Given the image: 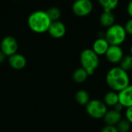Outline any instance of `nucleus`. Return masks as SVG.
Returning a JSON list of instances; mask_svg holds the SVG:
<instances>
[{
	"label": "nucleus",
	"mask_w": 132,
	"mask_h": 132,
	"mask_svg": "<svg viewBox=\"0 0 132 132\" xmlns=\"http://www.w3.org/2000/svg\"><path fill=\"white\" fill-rule=\"evenodd\" d=\"M98 2L103 7L104 11L112 12L118 7L119 0H98Z\"/></svg>",
	"instance_id": "a211bd4d"
},
{
	"label": "nucleus",
	"mask_w": 132,
	"mask_h": 132,
	"mask_svg": "<svg viewBox=\"0 0 132 132\" xmlns=\"http://www.w3.org/2000/svg\"><path fill=\"white\" fill-rule=\"evenodd\" d=\"M48 32L50 36L54 39H61L65 36L67 32V28L63 22L60 20L53 21L48 29Z\"/></svg>",
	"instance_id": "1a4fd4ad"
},
{
	"label": "nucleus",
	"mask_w": 132,
	"mask_h": 132,
	"mask_svg": "<svg viewBox=\"0 0 132 132\" xmlns=\"http://www.w3.org/2000/svg\"><path fill=\"white\" fill-rule=\"evenodd\" d=\"M101 132H118V130L116 126L114 125H106L102 129Z\"/></svg>",
	"instance_id": "4be33fe9"
},
{
	"label": "nucleus",
	"mask_w": 132,
	"mask_h": 132,
	"mask_svg": "<svg viewBox=\"0 0 132 132\" xmlns=\"http://www.w3.org/2000/svg\"><path fill=\"white\" fill-rule=\"evenodd\" d=\"M118 132H129L131 128V124L126 119L122 118L116 125Z\"/></svg>",
	"instance_id": "412c9836"
},
{
	"label": "nucleus",
	"mask_w": 132,
	"mask_h": 132,
	"mask_svg": "<svg viewBox=\"0 0 132 132\" xmlns=\"http://www.w3.org/2000/svg\"><path fill=\"white\" fill-rule=\"evenodd\" d=\"M127 12L129 15V16L132 18V0H130L128 5H127Z\"/></svg>",
	"instance_id": "393cba45"
},
{
	"label": "nucleus",
	"mask_w": 132,
	"mask_h": 132,
	"mask_svg": "<svg viewBox=\"0 0 132 132\" xmlns=\"http://www.w3.org/2000/svg\"><path fill=\"white\" fill-rule=\"evenodd\" d=\"M100 23L102 26L108 28L114 24L115 15L113 12H105L104 11L100 15Z\"/></svg>",
	"instance_id": "4468645a"
},
{
	"label": "nucleus",
	"mask_w": 132,
	"mask_h": 132,
	"mask_svg": "<svg viewBox=\"0 0 132 132\" xmlns=\"http://www.w3.org/2000/svg\"><path fill=\"white\" fill-rule=\"evenodd\" d=\"M80 61L81 67L87 72L89 76L95 73L100 64L99 56L92 49L84 50L80 55Z\"/></svg>",
	"instance_id": "7ed1b4c3"
},
{
	"label": "nucleus",
	"mask_w": 132,
	"mask_h": 132,
	"mask_svg": "<svg viewBox=\"0 0 132 132\" xmlns=\"http://www.w3.org/2000/svg\"><path fill=\"white\" fill-rule=\"evenodd\" d=\"M9 66L16 70H22L27 63L26 59V57L20 54V53H15L10 56H9Z\"/></svg>",
	"instance_id": "9d476101"
},
{
	"label": "nucleus",
	"mask_w": 132,
	"mask_h": 132,
	"mask_svg": "<svg viewBox=\"0 0 132 132\" xmlns=\"http://www.w3.org/2000/svg\"><path fill=\"white\" fill-rule=\"evenodd\" d=\"M122 119V115L120 111H116L115 109L108 110L107 113L104 117V122L108 125H114L116 126L117 124Z\"/></svg>",
	"instance_id": "ddd939ff"
},
{
	"label": "nucleus",
	"mask_w": 132,
	"mask_h": 132,
	"mask_svg": "<svg viewBox=\"0 0 132 132\" xmlns=\"http://www.w3.org/2000/svg\"><path fill=\"white\" fill-rule=\"evenodd\" d=\"M94 9L90 0H75L72 5L73 12L79 17H84L90 15Z\"/></svg>",
	"instance_id": "423d86ee"
},
{
	"label": "nucleus",
	"mask_w": 132,
	"mask_h": 132,
	"mask_svg": "<svg viewBox=\"0 0 132 132\" xmlns=\"http://www.w3.org/2000/svg\"><path fill=\"white\" fill-rule=\"evenodd\" d=\"M125 117H126V119L131 123L132 125V106L131 107H129L126 109V111H125Z\"/></svg>",
	"instance_id": "b1692460"
},
{
	"label": "nucleus",
	"mask_w": 132,
	"mask_h": 132,
	"mask_svg": "<svg viewBox=\"0 0 132 132\" xmlns=\"http://www.w3.org/2000/svg\"><path fill=\"white\" fill-rule=\"evenodd\" d=\"M105 80L111 90L118 93L130 85L128 73L120 67H114L110 69L106 74Z\"/></svg>",
	"instance_id": "f257e3e1"
},
{
	"label": "nucleus",
	"mask_w": 132,
	"mask_h": 132,
	"mask_svg": "<svg viewBox=\"0 0 132 132\" xmlns=\"http://www.w3.org/2000/svg\"><path fill=\"white\" fill-rule=\"evenodd\" d=\"M88 77H89V74L82 67L75 70L74 72L73 73V75H72L73 81L75 83H77V84H83V83H84L87 80Z\"/></svg>",
	"instance_id": "dca6fc26"
},
{
	"label": "nucleus",
	"mask_w": 132,
	"mask_h": 132,
	"mask_svg": "<svg viewBox=\"0 0 132 132\" xmlns=\"http://www.w3.org/2000/svg\"><path fill=\"white\" fill-rule=\"evenodd\" d=\"M109 46L110 44L104 37H99L94 42L92 50L98 56H102L105 55Z\"/></svg>",
	"instance_id": "f8f14e48"
},
{
	"label": "nucleus",
	"mask_w": 132,
	"mask_h": 132,
	"mask_svg": "<svg viewBox=\"0 0 132 132\" xmlns=\"http://www.w3.org/2000/svg\"><path fill=\"white\" fill-rule=\"evenodd\" d=\"M104 56L108 62L115 64V63H119L125 55H124V51L121 47V46L110 45Z\"/></svg>",
	"instance_id": "6e6552de"
},
{
	"label": "nucleus",
	"mask_w": 132,
	"mask_h": 132,
	"mask_svg": "<svg viewBox=\"0 0 132 132\" xmlns=\"http://www.w3.org/2000/svg\"><path fill=\"white\" fill-rule=\"evenodd\" d=\"M19 44L15 37L7 36L2 39L0 43V50L6 56H10L17 53Z\"/></svg>",
	"instance_id": "0eeeda50"
},
{
	"label": "nucleus",
	"mask_w": 132,
	"mask_h": 132,
	"mask_svg": "<svg viewBox=\"0 0 132 132\" xmlns=\"http://www.w3.org/2000/svg\"><path fill=\"white\" fill-rule=\"evenodd\" d=\"M5 58H6V56L0 50V64H2V63H4Z\"/></svg>",
	"instance_id": "bb28decb"
},
{
	"label": "nucleus",
	"mask_w": 132,
	"mask_h": 132,
	"mask_svg": "<svg viewBox=\"0 0 132 132\" xmlns=\"http://www.w3.org/2000/svg\"><path fill=\"white\" fill-rule=\"evenodd\" d=\"M75 99L76 101L80 104V105H84L86 106L87 104L90 101V95L88 94L87 91L84 90H78L76 94H75Z\"/></svg>",
	"instance_id": "f3484780"
},
{
	"label": "nucleus",
	"mask_w": 132,
	"mask_h": 132,
	"mask_svg": "<svg viewBox=\"0 0 132 132\" xmlns=\"http://www.w3.org/2000/svg\"><path fill=\"white\" fill-rule=\"evenodd\" d=\"M46 12L52 22L60 20L61 15H62L61 10L57 7H51V8L48 9Z\"/></svg>",
	"instance_id": "aec40b11"
},
{
	"label": "nucleus",
	"mask_w": 132,
	"mask_h": 132,
	"mask_svg": "<svg viewBox=\"0 0 132 132\" xmlns=\"http://www.w3.org/2000/svg\"><path fill=\"white\" fill-rule=\"evenodd\" d=\"M130 55L132 56V45L131 46V48H130Z\"/></svg>",
	"instance_id": "cd10ccee"
},
{
	"label": "nucleus",
	"mask_w": 132,
	"mask_h": 132,
	"mask_svg": "<svg viewBox=\"0 0 132 132\" xmlns=\"http://www.w3.org/2000/svg\"><path fill=\"white\" fill-rule=\"evenodd\" d=\"M127 32L123 26L119 24H114L108 28L104 38L107 39L110 45L121 46L126 40Z\"/></svg>",
	"instance_id": "20e7f679"
},
{
	"label": "nucleus",
	"mask_w": 132,
	"mask_h": 132,
	"mask_svg": "<svg viewBox=\"0 0 132 132\" xmlns=\"http://www.w3.org/2000/svg\"><path fill=\"white\" fill-rule=\"evenodd\" d=\"M85 107L87 114L94 119L104 118L108 111V107L104 101L97 99L90 100Z\"/></svg>",
	"instance_id": "39448f33"
},
{
	"label": "nucleus",
	"mask_w": 132,
	"mask_h": 132,
	"mask_svg": "<svg viewBox=\"0 0 132 132\" xmlns=\"http://www.w3.org/2000/svg\"><path fill=\"white\" fill-rule=\"evenodd\" d=\"M73 1H75V0H73Z\"/></svg>",
	"instance_id": "c85d7f7f"
},
{
	"label": "nucleus",
	"mask_w": 132,
	"mask_h": 132,
	"mask_svg": "<svg viewBox=\"0 0 132 132\" xmlns=\"http://www.w3.org/2000/svg\"><path fill=\"white\" fill-rule=\"evenodd\" d=\"M104 103L107 105V107H114L117 104L119 103L118 93L114 90H111L106 93L104 97Z\"/></svg>",
	"instance_id": "2eb2a0df"
},
{
	"label": "nucleus",
	"mask_w": 132,
	"mask_h": 132,
	"mask_svg": "<svg viewBox=\"0 0 132 132\" xmlns=\"http://www.w3.org/2000/svg\"><path fill=\"white\" fill-rule=\"evenodd\" d=\"M51 22L52 21L46 12L43 10H37L32 12L27 19V24L30 30L38 34L48 32Z\"/></svg>",
	"instance_id": "f03ea898"
},
{
	"label": "nucleus",
	"mask_w": 132,
	"mask_h": 132,
	"mask_svg": "<svg viewBox=\"0 0 132 132\" xmlns=\"http://www.w3.org/2000/svg\"><path fill=\"white\" fill-rule=\"evenodd\" d=\"M123 108H124V107L120 104V103H118V104H117L114 107V109H115L116 111H121L122 110H123Z\"/></svg>",
	"instance_id": "a878e982"
},
{
	"label": "nucleus",
	"mask_w": 132,
	"mask_h": 132,
	"mask_svg": "<svg viewBox=\"0 0 132 132\" xmlns=\"http://www.w3.org/2000/svg\"><path fill=\"white\" fill-rule=\"evenodd\" d=\"M119 103L124 108H129L132 106V85L130 84L120 92H118Z\"/></svg>",
	"instance_id": "9b49d317"
},
{
	"label": "nucleus",
	"mask_w": 132,
	"mask_h": 132,
	"mask_svg": "<svg viewBox=\"0 0 132 132\" xmlns=\"http://www.w3.org/2000/svg\"><path fill=\"white\" fill-rule=\"evenodd\" d=\"M124 27H125V29L127 34L132 35V18H131L130 19H128L126 22Z\"/></svg>",
	"instance_id": "5701e85b"
},
{
	"label": "nucleus",
	"mask_w": 132,
	"mask_h": 132,
	"mask_svg": "<svg viewBox=\"0 0 132 132\" xmlns=\"http://www.w3.org/2000/svg\"><path fill=\"white\" fill-rule=\"evenodd\" d=\"M120 63V67L122 68L124 70L129 72L132 70V56L131 55H126L124 56L122 60H121Z\"/></svg>",
	"instance_id": "6ab92c4d"
}]
</instances>
